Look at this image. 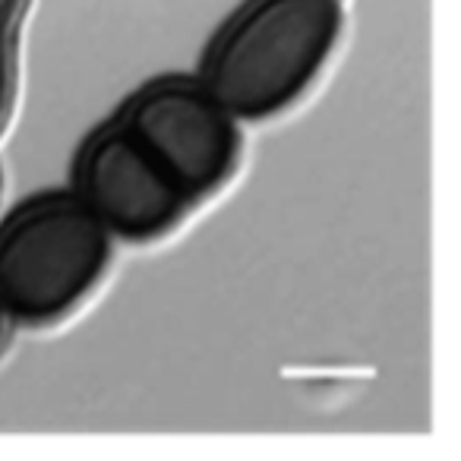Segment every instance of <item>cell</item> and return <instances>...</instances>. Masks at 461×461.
Returning a JSON list of instances; mask_svg holds the SVG:
<instances>
[{
  "label": "cell",
  "instance_id": "obj_4",
  "mask_svg": "<svg viewBox=\"0 0 461 461\" xmlns=\"http://www.w3.org/2000/svg\"><path fill=\"white\" fill-rule=\"evenodd\" d=\"M73 196L111 238L123 240L161 238L193 206L117 121L101 127L80 149L73 165Z\"/></svg>",
  "mask_w": 461,
  "mask_h": 461
},
{
  "label": "cell",
  "instance_id": "obj_2",
  "mask_svg": "<svg viewBox=\"0 0 461 461\" xmlns=\"http://www.w3.org/2000/svg\"><path fill=\"white\" fill-rule=\"evenodd\" d=\"M114 238L73 193L42 196L0 224V307L20 325L76 310L108 272Z\"/></svg>",
  "mask_w": 461,
  "mask_h": 461
},
{
  "label": "cell",
  "instance_id": "obj_6",
  "mask_svg": "<svg viewBox=\"0 0 461 461\" xmlns=\"http://www.w3.org/2000/svg\"><path fill=\"white\" fill-rule=\"evenodd\" d=\"M26 10H29V0H0V35H13Z\"/></svg>",
  "mask_w": 461,
  "mask_h": 461
},
{
  "label": "cell",
  "instance_id": "obj_5",
  "mask_svg": "<svg viewBox=\"0 0 461 461\" xmlns=\"http://www.w3.org/2000/svg\"><path fill=\"white\" fill-rule=\"evenodd\" d=\"M16 95V48L13 35H0V133L7 127Z\"/></svg>",
  "mask_w": 461,
  "mask_h": 461
},
{
  "label": "cell",
  "instance_id": "obj_7",
  "mask_svg": "<svg viewBox=\"0 0 461 461\" xmlns=\"http://www.w3.org/2000/svg\"><path fill=\"white\" fill-rule=\"evenodd\" d=\"M10 329H13V319H10V316H7V310L0 307V351H4V345H7Z\"/></svg>",
  "mask_w": 461,
  "mask_h": 461
},
{
  "label": "cell",
  "instance_id": "obj_3",
  "mask_svg": "<svg viewBox=\"0 0 461 461\" xmlns=\"http://www.w3.org/2000/svg\"><path fill=\"white\" fill-rule=\"evenodd\" d=\"M117 123L190 202L212 196L238 168L240 121L199 82H152L123 105Z\"/></svg>",
  "mask_w": 461,
  "mask_h": 461
},
{
  "label": "cell",
  "instance_id": "obj_1",
  "mask_svg": "<svg viewBox=\"0 0 461 461\" xmlns=\"http://www.w3.org/2000/svg\"><path fill=\"white\" fill-rule=\"evenodd\" d=\"M341 26V0H246L206 51L199 86L234 121H269L319 80Z\"/></svg>",
  "mask_w": 461,
  "mask_h": 461
}]
</instances>
